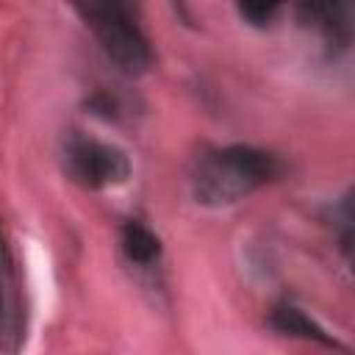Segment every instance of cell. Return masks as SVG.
Instances as JSON below:
<instances>
[{
    "mask_svg": "<svg viewBox=\"0 0 355 355\" xmlns=\"http://www.w3.org/2000/svg\"><path fill=\"white\" fill-rule=\"evenodd\" d=\"M280 172L283 164L277 161V155L247 144H230L197 158L191 189L197 202L219 208L244 200L263 183L275 180Z\"/></svg>",
    "mask_w": 355,
    "mask_h": 355,
    "instance_id": "6da1fadb",
    "label": "cell"
},
{
    "mask_svg": "<svg viewBox=\"0 0 355 355\" xmlns=\"http://www.w3.org/2000/svg\"><path fill=\"white\" fill-rule=\"evenodd\" d=\"M75 11L92 28L103 53L119 72L136 78L150 69V64H153L150 42H147L144 31L139 28L130 6L105 0V3H78Z\"/></svg>",
    "mask_w": 355,
    "mask_h": 355,
    "instance_id": "7a4b0ae2",
    "label": "cell"
},
{
    "mask_svg": "<svg viewBox=\"0 0 355 355\" xmlns=\"http://www.w3.org/2000/svg\"><path fill=\"white\" fill-rule=\"evenodd\" d=\"M336 227L341 236V252L355 275V189H349L336 208Z\"/></svg>",
    "mask_w": 355,
    "mask_h": 355,
    "instance_id": "52a82bcc",
    "label": "cell"
},
{
    "mask_svg": "<svg viewBox=\"0 0 355 355\" xmlns=\"http://www.w3.org/2000/svg\"><path fill=\"white\" fill-rule=\"evenodd\" d=\"M119 244H122L125 255H128L133 263H141V266L155 263L158 255H161V241H158V236H155L150 227H144L141 222H125Z\"/></svg>",
    "mask_w": 355,
    "mask_h": 355,
    "instance_id": "8992f818",
    "label": "cell"
},
{
    "mask_svg": "<svg viewBox=\"0 0 355 355\" xmlns=\"http://www.w3.org/2000/svg\"><path fill=\"white\" fill-rule=\"evenodd\" d=\"M64 166H67V175L83 189L116 186L130 175V161L119 147L89 139L83 133H72L67 139Z\"/></svg>",
    "mask_w": 355,
    "mask_h": 355,
    "instance_id": "3957f363",
    "label": "cell"
},
{
    "mask_svg": "<svg viewBox=\"0 0 355 355\" xmlns=\"http://www.w3.org/2000/svg\"><path fill=\"white\" fill-rule=\"evenodd\" d=\"M277 11H280V6H275V3H241V6H239V14H241L250 25H255V28L272 25V19L277 17Z\"/></svg>",
    "mask_w": 355,
    "mask_h": 355,
    "instance_id": "ba28073f",
    "label": "cell"
},
{
    "mask_svg": "<svg viewBox=\"0 0 355 355\" xmlns=\"http://www.w3.org/2000/svg\"><path fill=\"white\" fill-rule=\"evenodd\" d=\"M297 14L305 25L319 31L330 53H341L355 42V3H347V0L302 3Z\"/></svg>",
    "mask_w": 355,
    "mask_h": 355,
    "instance_id": "277c9868",
    "label": "cell"
},
{
    "mask_svg": "<svg viewBox=\"0 0 355 355\" xmlns=\"http://www.w3.org/2000/svg\"><path fill=\"white\" fill-rule=\"evenodd\" d=\"M269 324L280 333V336H291V338H302V341H313V344H322V347H330L336 349V338L319 327L305 311H300L297 305L291 302H280L269 311Z\"/></svg>",
    "mask_w": 355,
    "mask_h": 355,
    "instance_id": "5b68a950",
    "label": "cell"
}]
</instances>
